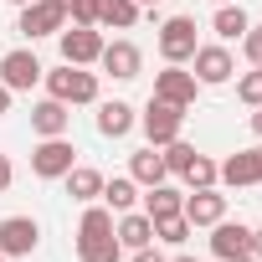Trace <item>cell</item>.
Returning <instances> with one entry per match:
<instances>
[{"mask_svg":"<svg viewBox=\"0 0 262 262\" xmlns=\"http://www.w3.org/2000/svg\"><path fill=\"white\" fill-rule=\"evenodd\" d=\"M113 231H118V247H123V252H139V247L155 242V221H149L144 211H118V216H113Z\"/></svg>","mask_w":262,"mask_h":262,"instance_id":"obj_16","label":"cell"},{"mask_svg":"<svg viewBox=\"0 0 262 262\" xmlns=\"http://www.w3.org/2000/svg\"><path fill=\"white\" fill-rule=\"evenodd\" d=\"M98 134L103 139H128L134 134V123H139V113H134V103H123V98H108V103H98Z\"/></svg>","mask_w":262,"mask_h":262,"instance_id":"obj_15","label":"cell"},{"mask_svg":"<svg viewBox=\"0 0 262 262\" xmlns=\"http://www.w3.org/2000/svg\"><path fill=\"white\" fill-rule=\"evenodd\" d=\"M242 52H247V62H252V67H262V26H247Z\"/></svg>","mask_w":262,"mask_h":262,"instance_id":"obj_29","label":"cell"},{"mask_svg":"<svg viewBox=\"0 0 262 262\" xmlns=\"http://www.w3.org/2000/svg\"><path fill=\"white\" fill-rule=\"evenodd\" d=\"M41 57L31 52V47H16V52H6L0 57V82H6L11 93H31L36 82H41Z\"/></svg>","mask_w":262,"mask_h":262,"instance_id":"obj_8","label":"cell"},{"mask_svg":"<svg viewBox=\"0 0 262 262\" xmlns=\"http://www.w3.org/2000/svg\"><path fill=\"white\" fill-rule=\"evenodd\" d=\"M252 257L262 262V226H252Z\"/></svg>","mask_w":262,"mask_h":262,"instance_id":"obj_33","label":"cell"},{"mask_svg":"<svg viewBox=\"0 0 262 262\" xmlns=\"http://www.w3.org/2000/svg\"><path fill=\"white\" fill-rule=\"evenodd\" d=\"M67 21L72 26H98V0H67Z\"/></svg>","mask_w":262,"mask_h":262,"instance_id":"obj_28","label":"cell"},{"mask_svg":"<svg viewBox=\"0 0 262 262\" xmlns=\"http://www.w3.org/2000/svg\"><path fill=\"white\" fill-rule=\"evenodd\" d=\"M139 6H149V11H155V6H160V0H139Z\"/></svg>","mask_w":262,"mask_h":262,"instance_id":"obj_35","label":"cell"},{"mask_svg":"<svg viewBox=\"0 0 262 262\" xmlns=\"http://www.w3.org/2000/svg\"><path fill=\"white\" fill-rule=\"evenodd\" d=\"M72 165H77V144H72L67 134L41 139V144L31 149V175H36V180H62Z\"/></svg>","mask_w":262,"mask_h":262,"instance_id":"obj_5","label":"cell"},{"mask_svg":"<svg viewBox=\"0 0 262 262\" xmlns=\"http://www.w3.org/2000/svg\"><path fill=\"white\" fill-rule=\"evenodd\" d=\"M155 47H160L165 62H180V67H185V62L195 57V47H201V41H195V21H190V16H165Z\"/></svg>","mask_w":262,"mask_h":262,"instance_id":"obj_4","label":"cell"},{"mask_svg":"<svg viewBox=\"0 0 262 262\" xmlns=\"http://www.w3.org/2000/svg\"><path fill=\"white\" fill-rule=\"evenodd\" d=\"M190 72H195V82H201V88H221V82H231L236 62H231L226 41H206V47H195V57H190Z\"/></svg>","mask_w":262,"mask_h":262,"instance_id":"obj_7","label":"cell"},{"mask_svg":"<svg viewBox=\"0 0 262 262\" xmlns=\"http://www.w3.org/2000/svg\"><path fill=\"white\" fill-rule=\"evenodd\" d=\"M118 231H113V211L108 206H88L77 221V262H118Z\"/></svg>","mask_w":262,"mask_h":262,"instance_id":"obj_1","label":"cell"},{"mask_svg":"<svg viewBox=\"0 0 262 262\" xmlns=\"http://www.w3.org/2000/svg\"><path fill=\"white\" fill-rule=\"evenodd\" d=\"M216 6H231V0H216Z\"/></svg>","mask_w":262,"mask_h":262,"instance_id":"obj_38","label":"cell"},{"mask_svg":"<svg viewBox=\"0 0 262 262\" xmlns=\"http://www.w3.org/2000/svg\"><path fill=\"white\" fill-rule=\"evenodd\" d=\"M139 128H144V139H149L155 149H165L170 139H180V128H185V108H175V103H165V98H149L144 113H139Z\"/></svg>","mask_w":262,"mask_h":262,"instance_id":"obj_3","label":"cell"},{"mask_svg":"<svg viewBox=\"0 0 262 262\" xmlns=\"http://www.w3.org/2000/svg\"><path fill=\"white\" fill-rule=\"evenodd\" d=\"M252 134L262 139V108H252Z\"/></svg>","mask_w":262,"mask_h":262,"instance_id":"obj_34","label":"cell"},{"mask_svg":"<svg viewBox=\"0 0 262 262\" xmlns=\"http://www.w3.org/2000/svg\"><path fill=\"white\" fill-rule=\"evenodd\" d=\"M128 175H134V185H139V190H149V185L170 180V170H165V155H160L155 144H144V149H134V155H128Z\"/></svg>","mask_w":262,"mask_h":262,"instance_id":"obj_18","label":"cell"},{"mask_svg":"<svg viewBox=\"0 0 262 262\" xmlns=\"http://www.w3.org/2000/svg\"><path fill=\"white\" fill-rule=\"evenodd\" d=\"M180 180H185V185H190V190H201V185H216V160H211V155H201V149H195V160H190V165H185V175H180Z\"/></svg>","mask_w":262,"mask_h":262,"instance_id":"obj_24","label":"cell"},{"mask_svg":"<svg viewBox=\"0 0 262 262\" xmlns=\"http://www.w3.org/2000/svg\"><path fill=\"white\" fill-rule=\"evenodd\" d=\"M134 21H139V0H98V26L134 31Z\"/></svg>","mask_w":262,"mask_h":262,"instance_id":"obj_23","label":"cell"},{"mask_svg":"<svg viewBox=\"0 0 262 262\" xmlns=\"http://www.w3.org/2000/svg\"><path fill=\"white\" fill-rule=\"evenodd\" d=\"M195 93H201L195 72H185L180 62H165V72H155V93H149V98H165V103H175V108H190Z\"/></svg>","mask_w":262,"mask_h":262,"instance_id":"obj_11","label":"cell"},{"mask_svg":"<svg viewBox=\"0 0 262 262\" xmlns=\"http://www.w3.org/2000/svg\"><path fill=\"white\" fill-rule=\"evenodd\" d=\"M128 262H170V257H165V252H155V242H149V247H139L134 257H128Z\"/></svg>","mask_w":262,"mask_h":262,"instance_id":"obj_31","label":"cell"},{"mask_svg":"<svg viewBox=\"0 0 262 262\" xmlns=\"http://www.w3.org/2000/svg\"><path fill=\"white\" fill-rule=\"evenodd\" d=\"M62 185H67V195H72L77 206H93V201L103 195V175H98L93 165H72V170L62 175Z\"/></svg>","mask_w":262,"mask_h":262,"instance_id":"obj_19","label":"cell"},{"mask_svg":"<svg viewBox=\"0 0 262 262\" xmlns=\"http://www.w3.org/2000/svg\"><path fill=\"white\" fill-rule=\"evenodd\" d=\"M180 216H185L190 226H216V221L226 216V195H221L216 185H201V190H190V195H185Z\"/></svg>","mask_w":262,"mask_h":262,"instance_id":"obj_14","label":"cell"},{"mask_svg":"<svg viewBox=\"0 0 262 262\" xmlns=\"http://www.w3.org/2000/svg\"><path fill=\"white\" fill-rule=\"evenodd\" d=\"M57 47H62V62H72V67H93L98 57H103V31L98 26H62L57 31Z\"/></svg>","mask_w":262,"mask_h":262,"instance_id":"obj_9","label":"cell"},{"mask_svg":"<svg viewBox=\"0 0 262 262\" xmlns=\"http://www.w3.org/2000/svg\"><path fill=\"white\" fill-rule=\"evenodd\" d=\"M31 128H36V139H57V134L72 128V108L57 103V98H41V103L31 108Z\"/></svg>","mask_w":262,"mask_h":262,"instance_id":"obj_17","label":"cell"},{"mask_svg":"<svg viewBox=\"0 0 262 262\" xmlns=\"http://www.w3.org/2000/svg\"><path fill=\"white\" fill-rule=\"evenodd\" d=\"M180 206H185V195H180L170 180H160V185H149V190L139 195V211H144L149 221H160V216H175Z\"/></svg>","mask_w":262,"mask_h":262,"instance_id":"obj_20","label":"cell"},{"mask_svg":"<svg viewBox=\"0 0 262 262\" xmlns=\"http://www.w3.org/2000/svg\"><path fill=\"white\" fill-rule=\"evenodd\" d=\"M113 216L118 211H134L139 206V185H134V175H113V180H103V195H98Z\"/></svg>","mask_w":262,"mask_h":262,"instance_id":"obj_21","label":"cell"},{"mask_svg":"<svg viewBox=\"0 0 262 262\" xmlns=\"http://www.w3.org/2000/svg\"><path fill=\"white\" fill-rule=\"evenodd\" d=\"M41 82H47V98H57V103H67V108L98 103V72H88V67L62 62V67H47Z\"/></svg>","mask_w":262,"mask_h":262,"instance_id":"obj_2","label":"cell"},{"mask_svg":"<svg viewBox=\"0 0 262 262\" xmlns=\"http://www.w3.org/2000/svg\"><path fill=\"white\" fill-rule=\"evenodd\" d=\"M236 262H257V257H252V252H247V257H236Z\"/></svg>","mask_w":262,"mask_h":262,"instance_id":"obj_37","label":"cell"},{"mask_svg":"<svg viewBox=\"0 0 262 262\" xmlns=\"http://www.w3.org/2000/svg\"><path fill=\"white\" fill-rule=\"evenodd\" d=\"M98 67L113 77V82H134L139 72H144V52L128 41V36H118V41H103V57H98Z\"/></svg>","mask_w":262,"mask_h":262,"instance_id":"obj_10","label":"cell"},{"mask_svg":"<svg viewBox=\"0 0 262 262\" xmlns=\"http://www.w3.org/2000/svg\"><path fill=\"white\" fill-rule=\"evenodd\" d=\"M36 247H41L36 216H6V221H0V252H6V257H31Z\"/></svg>","mask_w":262,"mask_h":262,"instance_id":"obj_13","label":"cell"},{"mask_svg":"<svg viewBox=\"0 0 262 262\" xmlns=\"http://www.w3.org/2000/svg\"><path fill=\"white\" fill-rule=\"evenodd\" d=\"M160 155H165V170H170V175H185V165L195 160V149H190L185 139H170V144H165Z\"/></svg>","mask_w":262,"mask_h":262,"instance_id":"obj_26","label":"cell"},{"mask_svg":"<svg viewBox=\"0 0 262 262\" xmlns=\"http://www.w3.org/2000/svg\"><path fill=\"white\" fill-rule=\"evenodd\" d=\"M190 231H195V226H190V221H185L180 211H175V216H160V221H155V242H170V247H180V242H185Z\"/></svg>","mask_w":262,"mask_h":262,"instance_id":"obj_25","label":"cell"},{"mask_svg":"<svg viewBox=\"0 0 262 262\" xmlns=\"http://www.w3.org/2000/svg\"><path fill=\"white\" fill-rule=\"evenodd\" d=\"M16 185V165H11V155H0V195H6Z\"/></svg>","mask_w":262,"mask_h":262,"instance_id":"obj_30","label":"cell"},{"mask_svg":"<svg viewBox=\"0 0 262 262\" xmlns=\"http://www.w3.org/2000/svg\"><path fill=\"white\" fill-rule=\"evenodd\" d=\"M0 262H11V257H6V252H0Z\"/></svg>","mask_w":262,"mask_h":262,"instance_id":"obj_39","label":"cell"},{"mask_svg":"<svg viewBox=\"0 0 262 262\" xmlns=\"http://www.w3.org/2000/svg\"><path fill=\"white\" fill-rule=\"evenodd\" d=\"M247 26H252V16L236 6V0H231V6H216V16H211V31H216L221 41H242Z\"/></svg>","mask_w":262,"mask_h":262,"instance_id":"obj_22","label":"cell"},{"mask_svg":"<svg viewBox=\"0 0 262 262\" xmlns=\"http://www.w3.org/2000/svg\"><path fill=\"white\" fill-rule=\"evenodd\" d=\"M170 262H195V257H170Z\"/></svg>","mask_w":262,"mask_h":262,"instance_id":"obj_36","label":"cell"},{"mask_svg":"<svg viewBox=\"0 0 262 262\" xmlns=\"http://www.w3.org/2000/svg\"><path fill=\"white\" fill-rule=\"evenodd\" d=\"M236 98H242L247 108H262V67H252V72L236 77Z\"/></svg>","mask_w":262,"mask_h":262,"instance_id":"obj_27","label":"cell"},{"mask_svg":"<svg viewBox=\"0 0 262 262\" xmlns=\"http://www.w3.org/2000/svg\"><path fill=\"white\" fill-rule=\"evenodd\" d=\"M11 98H16V93H11L6 82H0V118H6V113H11Z\"/></svg>","mask_w":262,"mask_h":262,"instance_id":"obj_32","label":"cell"},{"mask_svg":"<svg viewBox=\"0 0 262 262\" xmlns=\"http://www.w3.org/2000/svg\"><path fill=\"white\" fill-rule=\"evenodd\" d=\"M62 26H67V6H62V0H31V6H21V21H16V31L26 41L57 36Z\"/></svg>","mask_w":262,"mask_h":262,"instance_id":"obj_6","label":"cell"},{"mask_svg":"<svg viewBox=\"0 0 262 262\" xmlns=\"http://www.w3.org/2000/svg\"><path fill=\"white\" fill-rule=\"evenodd\" d=\"M252 252V226L247 221H216L211 226V257L216 262H236V257H247Z\"/></svg>","mask_w":262,"mask_h":262,"instance_id":"obj_12","label":"cell"}]
</instances>
